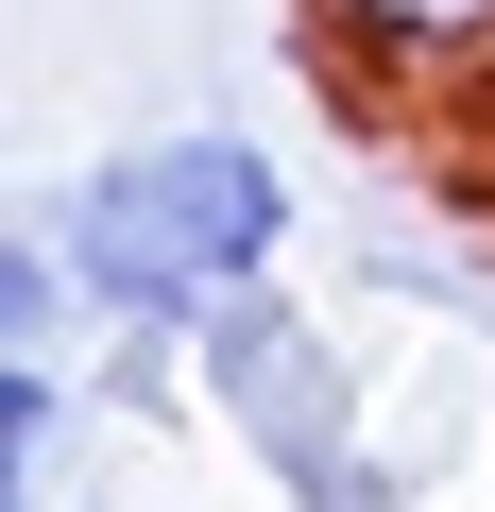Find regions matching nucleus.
I'll return each mask as SVG.
<instances>
[{"mask_svg": "<svg viewBox=\"0 0 495 512\" xmlns=\"http://www.w3.org/2000/svg\"><path fill=\"white\" fill-rule=\"evenodd\" d=\"M52 222H69V256H86V291H103V325H154V342H188L222 291H257L274 256H291V171H274V137H239V120H171V137H120L103 171H69L52 188Z\"/></svg>", "mask_w": 495, "mask_h": 512, "instance_id": "f257e3e1", "label": "nucleus"}, {"mask_svg": "<svg viewBox=\"0 0 495 512\" xmlns=\"http://www.w3.org/2000/svg\"><path fill=\"white\" fill-rule=\"evenodd\" d=\"M188 410L257 461V478H291V461H325V444H359L376 427V393H359V342L308 308V291H222L205 325H188Z\"/></svg>", "mask_w": 495, "mask_h": 512, "instance_id": "f03ea898", "label": "nucleus"}, {"mask_svg": "<svg viewBox=\"0 0 495 512\" xmlns=\"http://www.w3.org/2000/svg\"><path fill=\"white\" fill-rule=\"evenodd\" d=\"M308 35L359 86H461V69H495V0H308Z\"/></svg>", "mask_w": 495, "mask_h": 512, "instance_id": "7ed1b4c3", "label": "nucleus"}, {"mask_svg": "<svg viewBox=\"0 0 495 512\" xmlns=\"http://www.w3.org/2000/svg\"><path fill=\"white\" fill-rule=\"evenodd\" d=\"M0 512H103L86 495V393H69V359H0Z\"/></svg>", "mask_w": 495, "mask_h": 512, "instance_id": "20e7f679", "label": "nucleus"}, {"mask_svg": "<svg viewBox=\"0 0 495 512\" xmlns=\"http://www.w3.org/2000/svg\"><path fill=\"white\" fill-rule=\"evenodd\" d=\"M274 512H410V461L359 427V444H325V461H291L274 478Z\"/></svg>", "mask_w": 495, "mask_h": 512, "instance_id": "39448f33", "label": "nucleus"}]
</instances>
